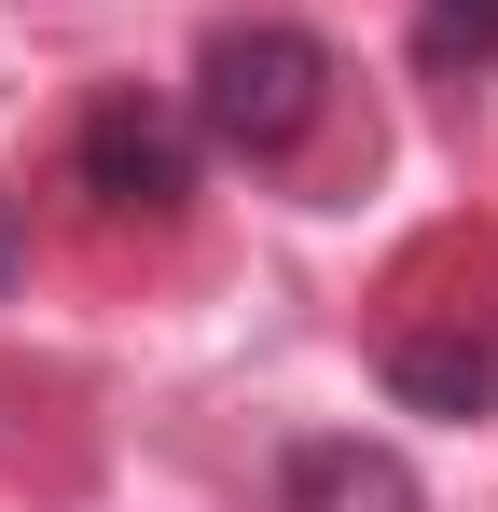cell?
<instances>
[{"instance_id": "cell-1", "label": "cell", "mask_w": 498, "mask_h": 512, "mask_svg": "<svg viewBox=\"0 0 498 512\" xmlns=\"http://www.w3.org/2000/svg\"><path fill=\"white\" fill-rule=\"evenodd\" d=\"M319 111H332V42L319 28H291V14L208 28V56H194V125H208L236 167H291V153L319 139Z\"/></svg>"}, {"instance_id": "cell-2", "label": "cell", "mask_w": 498, "mask_h": 512, "mask_svg": "<svg viewBox=\"0 0 498 512\" xmlns=\"http://www.w3.org/2000/svg\"><path fill=\"white\" fill-rule=\"evenodd\" d=\"M83 194L111 208V222H166L180 194H194V139H180V111H153L139 84H111L97 111H83Z\"/></svg>"}, {"instance_id": "cell-3", "label": "cell", "mask_w": 498, "mask_h": 512, "mask_svg": "<svg viewBox=\"0 0 498 512\" xmlns=\"http://www.w3.org/2000/svg\"><path fill=\"white\" fill-rule=\"evenodd\" d=\"M388 388H402L415 416H498V319H471V305H457V319H402V333H388Z\"/></svg>"}, {"instance_id": "cell-4", "label": "cell", "mask_w": 498, "mask_h": 512, "mask_svg": "<svg viewBox=\"0 0 498 512\" xmlns=\"http://www.w3.org/2000/svg\"><path fill=\"white\" fill-rule=\"evenodd\" d=\"M277 512H429L402 443H360V429H319L277 457Z\"/></svg>"}, {"instance_id": "cell-5", "label": "cell", "mask_w": 498, "mask_h": 512, "mask_svg": "<svg viewBox=\"0 0 498 512\" xmlns=\"http://www.w3.org/2000/svg\"><path fill=\"white\" fill-rule=\"evenodd\" d=\"M485 56H498V0H429L415 14V70L429 84H471Z\"/></svg>"}, {"instance_id": "cell-6", "label": "cell", "mask_w": 498, "mask_h": 512, "mask_svg": "<svg viewBox=\"0 0 498 512\" xmlns=\"http://www.w3.org/2000/svg\"><path fill=\"white\" fill-rule=\"evenodd\" d=\"M14 263H28V250H14V208H0V291H14Z\"/></svg>"}]
</instances>
